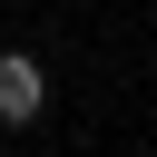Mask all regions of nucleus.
I'll use <instances>...</instances> for the list:
<instances>
[{
    "label": "nucleus",
    "mask_w": 157,
    "mask_h": 157,
    "mask_svg": "<svg viewBox=\"0 0 157 157\" xmlns=\"http://www.w3.org/2000/svg\"><path fill=\"white\" fill-rule=\"evenodd\" d=\"M39 98H49L39 59H29V49H0V128H29V118H39Z\"/></svg>",
    "instance_id": "1"
}]
</instances>
